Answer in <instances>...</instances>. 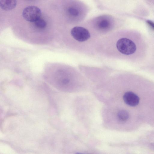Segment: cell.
<instances>
[{
  "mask_svg": "<svg viewBox=\"0 0 154 154\" xmlns=\"http://www.w3.org/2000/svg\"><path fill=\"white\" fill-rule=\"evenodd\" d=\"M137 46L134 40L127 37L120 38L116 43V47L118 51L127 56L135 54L138 49Z\"/></svg>",
  "mask_w": 154,
  "mask_h": 154,
  "instance_id": "obj_1",
  "label": "cell"
},
{
  "mask_svg": "<svg viewBox=\"0 0 154 154\" xmlns=\"http://www.w3.org/2000/svg\"><path fill=\"white\" fill-rule=\"evenodd\" d=\"M22 15L24 19L26 21L34 22L41 18L42 12L40 9L37 7L30 6L24 9Z\"/></svg>",
  "mask_w": 154,
  "mask_h": 154,
  "instance_id": "obj_2",
  "label": "cell"
},
{
  "mask_svg": "<svg viewBox=\"0 0 154 154\" xmlns=\"http://www.w3.org/2000/svg\"><path fill=\"white\" fill-rule=\"evenodd\" d=\"M71 34L75 39L80 42L87 41L91 37L88 30L80 26H75L72 28L71 31Z\"/></svg>",
  "mask_w": 154,
  "mask_h": 154,
  "instance_id": "obj_3",
  "label": "cell"
},
{
  "mask_svg": "<svg viewBox=\"0 0 154 154\" xmlns=\"http://www.w3.org/2000/svg\"><path fill=\"white\" fill-rule=\"evenodd\" d=\"M112 24L111 20L109 17L105 16L99 17L96 23L97 29L103 31L109 30L112 26Z\"/></svg>",
  "mask_w": 154,
  "mask_h": 154,
  "instance_id": "obj_4",
  "label": "cell"
},
{
  "mask_svg": "<svg viewBox=\"0 0 154 154\" xmlns=\"http://www.w3.org/2000/svg\"><path fill=\"white\" fill-rule=\"evenodd\" d=\"M123 99L126 104L131 106L137 105L140 101L139 97L131 91L126 92L123 95Z\"/></svg>",
  "mask_w": 154,
  "mask_h": 154,
  "instance_id": "obj_5",
  "label": "cell"
},
{
  "mask_svg": "<svg viewBox=\"0 0 154 154\" xmlns=\"http://www.w3.org/2000/svg\"><path fill=\"white\" fill-rule=\"evenodd\" d=\"M16 0H0L1 8L6 11L14 9L16 6Z\"/></svg>",
  "mask_w": 154,
  "mask_h": 154,
  "instance_id": "obj_6",
  "label": "cell"
},
{
  "mask_svg": "<svg viewBox=\"0 0 154 154\" xmlns=\"http://www.w3.org/2000/svg\"><path fill=\"white\" fill-rule=\"evenodd\" d=\"M117 115L119 119L122 121L127 120L129 117L128 112L124 110H122L119 111Z\"/></svg>",
  "mask_w": 154,
  "mask_h": 154,
  "instance_id": "obj_7",
  "label": "cell"
},
{
  "mask_svg": "<svg viewBox=\"0 0 154 154\" xmlns=\"http://www.w3.org/2000/svg\"><path fill=\"white\" fill-rule=\"evenodd\" d=\"M67 12L69 16L74 17H77L79 14V10L77 8L73 7L69 8L67 9Z\"/></svg>",
  "mask_w": 154,
  "mask_h": 154,
  "instance_id": "obj_8",
  "label": "cell"
},
{
  "mask_svg": "<svg viewBox=\"0 0 154 154\" xmlns=\"http://www.w3.org/2000/svg\"><path fill=\"white\" fill-rule=\"evenodd\" d=\"M35 26L40 29H43L46 26V23L45 21L42 19L39 18L34 22Z\"/></svg>",
  "mask_w": 154,
  "mask_h": 154,
  "instance_id": "obj_9",
  "label": "cell"
},
{
  "mask_svg": "<svg viewBox=\"0 0 154 154\" xmlns=\"http://www.w3.org/2000/svg\"><path fill=\"white\" fill-rule=\"evenodd\" d=\"M147 24L153 29H154V23L150 20H148L146 21Z\"/></svg>",
  "mask_w": 154,
  "mask_h": 154,
  "instance_id": "obj_10",
  "label": "cell"
}]
</instances>
